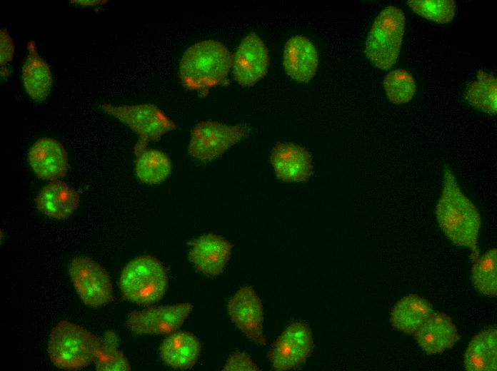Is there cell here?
<instances>
[{"label":"cell","instance_id":"obj_9","mask_svg":"<svg viewBox=\"0 0 497 371\" xmlns=\"http://www.w3.org/2000/svg\"><path fill=\"white\" fill-rule=\"evenodd\" d=\"M313 348L310 327L303 322L288 325L274 341L267 357L278 371L294 370L311 356Z\"/></svg>","mask_w":497,"mask_h":371},{"label":"cell","instance_id":"obj_27","mask_svg":"<svg viewBox=\"0 0 497 371\" xmlns=\"http://www.w3.org/2000/svg\"><path fill=\"white\" fill-rule=\"evenodd\" d=\"M383 86L388 100L396 105L408 103L416 92L413 76L402 68L388 72L384 77Z\"/></svg>","mask_w":497,"mask_h":371},{"label":"cell","instance_id":"obj_18","mask_svg":"<svg viewBox=\"0 0 497 371\" xmlns=\"http://www.w3.org/2000/svg\"><path fill=\"white\" fill-rule=\"evenodd\" d=\"M79 195L66 183L54 181L38 193L35 204L43 214L57 220L70 217L79 205Z\"/></svg>","mask_w":497,"mask_h":371},{"label":"cell","instance_id":"obj_31","mask_svg":"<svg viewBox=\"0 0 497 371\" xmlns=\"http://www.w3.org/2000/svg\"><path fill=\"white\" fill-rule=\"evenodd\" d=\"M72 4L81 6V7L94 6L106 4L107 1H71Z\"/></svg>","mask_w":497,"mask_h":371},{"label":"cell","instance_id":"obj_30","mask_svg":"<svg viewBox=\"0 0 497 371\" xmlns=\"http://www.w3.org/2000/svg\"><path fill=\"white\" fill-rule=\"evenodd\" d=\"M223 370L257 371L260 369L246 352H234L228 358Z\"/></svg>","mask_w":497,"mask_h":371},{"label":"cell","instance_id":"obj_12","mask_svg":"<svg viewBox=\"0 0 497 371\" xmlns=\"http://www.w3.org/2000/svg\"><path fill=\"white\" fill-rule=\"evenodd\" d=\"M269 64L264 42L255 33H250L242 39L233 56L234 78L242 86H253L266 76Z\"/></svg>","mask_w":497,"mask_h":371},{"label":"cell","instance_id":"obj_25","mask_svg":"<svg viewBox=\"0 0 497 371\" xmlns=\"http://www.w3.org/2000/svg\"><path fill=\"white\" fill-rule=\"evenodd\" d=\"M473 260L471 279L474 288L481 294L496 297L497 295V250H487Z\"/></svg>","mask_w":497,"mask_h":371},{"label":"cell","instance_id":"obj_21","mask_svg":"<svg viewBox=\"0 0 497 371\" xmlns=\"http://www.w3.org/2000/svg\"><path fill=\"white\" fill-rule=\"evenodd\" d=\"M468 371H496L497 369V330L489 328L476 334L464 355Z\"/></svg>","mask_w":497,"mask_h":371},{"label":"cell","instance_id":"obj_2","mask_svg":"<svg viewBox=\"0 0 497 371\" xmlns=\"http://www.w3.org/2000/svg\"><path fill=\"white\" fill-rule=\"evenodd\" d=\"M233 56L221 43L206 40L190 46L179 66L182 85L206 96L209 90L223 85L232 68Z\"/></svg>","mask_w":497,"mask_h":371},{"label":"cell","instance_id":"obj_29","mask_svg":"<svg viewBox=\"0 0 497 371\" xmlns=\"http://www.w3.org/2000/svg\"><path fill=\"white\" fill-rule=\"evenodd\" d=\"M15 46L12 39L6 29L0 31V65L1 77L5 78L9 76L7 67L14 56Z\"/></svg>","mask_w":497,"mask_h":371},{"label":"cell","instance_id":"obj_1","mask_svg":"<svg viewBox=\"0 0 497 371\" xmlns=\"http://www.w3.org/2000/svg\"><path fill=\"white\" fill-rule=\"evenodd\" d=\"M435 214L446 238L456 245L468 248L473 251V258L476 257L481 216L448 167L443 171L442 190Z\"/></svg>","mask_w":497,"mask_h":371},{"label":"cell","instance_id":"obj_23","mask_svg":"<svg viewBox=\"0 0 497 371\" xmlns=\"http://www.w3.org/2000/svg\"><path fill=\"white\" fill-rule=\"evenodd\" d=\"M171 171V158L162 151L146 148L136 156L135 172L144 183L159 185L167 179Z\"/></svg>","mask_w":497,"mask_h":371},{"label":"cell","instance_id":"obj_11","mask_svg":"<svg viewBox=\"0 0 497 371\" xmlns=\"http://www.w3.org/2000/svg\"><path fill=\"white\" fill-rule=\"evenodd\" d=\"M227 310L233 323L248 339L259 345H266L263 305L251 287H241L229 299Z\"/></svg>","mask_w":497,"mask_h":371},{"label":"cell","instance_id":"obj_3","mask_svg":"<svg viewBox=\"0 0 497 371\" xmlns=\"http://www.w3.org/2000/svg\"><path fill=\"white\" fill-rule=\"evenodd\" d=\"M101 338L69 320L58 322L51 331L48 354L54 366L78 370L91 365L98 356Z\"/></svg>","mask_w":497,"mask_h":371},{"label":"cell","instance_id":"obj_6","mask_svg":"<svg viewBox=\"0 0 497 371\" xmlns=\"http://www.w3.org/2000/svg\"><path fill=\"white\" fill-rule=\"evenodd\" d=\"M101 108L128 126L136 134V156L146 150L150 142L158 141L164 135L177 128L175 123L154 104L116 106L104 103Z\"/></svg>","mask_w":497,"mask_h":371},{"label":"cell","instance_id":"obj_24","mask_svg":"<svg viewBox=\"0 0 497 371\" xmlns=\"http://www.w3.org/2000/svg\"><path fill=\"white\" fill-rule=\"evenodd\" d=\"M465 98L473 108L495 116L497 111V79L491 73L479 70L467 86Z\"/></svg>","mask_w":497,"mask_h":371},{"label":"cell","instance_id":"obj_8","mask_svg":"<svg viewBox=\"0 0 497 371\" xmlns=\"http://www.w3.org/2000/svg\"><path fill=\"white\" fill-rule=\"evenodd\" d=\"M69 275L83 303L98 308L113 299L112 282L108 272L97 262L78 256L71 262Z\"/></svg>","mask_w":497,"mask_h":371},{"label":"cell","instance_id":"obj_26","mask_svg":"<svg viewBox=\"0 0 497 371\" xmlns=\"http://www.w3.org/2000/svg\"><path fill=\"white\" fill-rule=\"evenodd\" d=\"M119 338L113 330L106 331L101 338V345L96 360L99 371H128L131 370L129 360L119 350Z\"/></svg>","mask_w":497,"mask_h":371},{"label":"cell","instance_id":"obj_19","mask_svg":"<svg viewBox=\"0 0 497 371\" xmlns=\"http://www.w3.org/2000/svg\"><path fill=\"white\" fill-rule=\"evenodd\" d=\"M27 56L21 69L23 86L28 96L34 101H42L49 95L53 77L46 61L40 56L36 42L27 44Z\"/></svg>","mask_w":497,"mask_h":371},{"label":"cell","instance_id":"obj_15","mask_svg":"<svg viewBox=\"0 0 497 371\" xmlns=\"http://www.w3.org/2000/svg\"><path fill=\"white\" fill-rule=\"evenodd\" d=\"M270 163L278 178L285 182H303L313 173L311 153L292 143H276L271 153Z\"/></svg>","mask_w":497,"mask_h":371},{"label":"cell","instance_id":"obj_4","mask_svg":"<svg viewBox=\"0 0 497 371\" xmlns=\"http://www.w3.org/2000/svg\"><path fill=\"white\" fill-rule=\"evenodd\" d=\"M164 265L155 257L144 255L130 260L121 271L119 287L121 295L141 305L159 302L169 287Z\"/></svg>","mask_w":497,"mask_h":371},{"label":"cell","instance_id":"obj_13","mask_svg":"<svg viewBox=\"0 0 497 371\" xmlns=\"http://www.w3.org/2000/svg\"><path fill=\"white\" fill-rule=\"evenodd\" d=\"M233 245L224 237L209 233L203 235L191 244L189 259L194 268L208 277L220 275L231 255Z\"/></svg>","mask_w":497,"mask_h":371},{"label":"cell","instance_id":"obj_20","mask_svg":"<svg viewBox=\"0 0 497 371\" xmlns=\"http://www.w3.org/2000/svg\"><path fill=\"white\" fill-rule=\"evenodd\" d=\"M201 350V342L193 333L176 331L161 342L159 355L173 369L188 370L198 361Z\"/></svg>","mask_w":497,"mask_h":371},{"label":"cell","instance_id":"obj_7","mask_svg":"<svg viewBox=\"0 0 497 371\" xmlns=\"http://www.w3.org/2000/svg\"><path fill=\"white\" fill-rule=\"evenodd\" d=\"M250 133L244 124L226 125L216 121H202L191 131L189 154L194 160L207 163L222 156Z\"/></svg>","mask_w":497,"mask_h":371},{"label":"cell","instance_id":"obj_28","mask_svg":"<svg viewBox=\"0 0 497 371\" xmlns=\"http://www.w3.org/2000/svg\"><path fill=\"white\" fill-rule=\"evenodd\" d=\"M407 5L421 17L438 24L451 22L456 11L453 0H409Z\"/></svg>","mask_w":497,"mask_h":371},{"label":"cell","instance_id":"obj_17","mask_svg":"<svg viewBox=\"0 0 497 371\" xmlns=\"http://www.w3.org/2000/svg\"><path fill=\"white\" fill-rule=\"evenodd\" d=\"M413 335L418 345L428 355L442 353L459 339L453 322L441 312H432Z\"/></svg>","mask_w":497,"mask_h":371},{"label":"cell","instance_id":"obj_16","mask_svg":"<svg viewBox=\"0 0 497 371\" xmlns=\"http://www.w3.org/2000/svg\"><path fill=\"white\" fill-rule=\"evenodd\" d=\"M318 53L315 45L307 37L294 36L286 43L283 65L286 73L293 80L308 83L318 69Z\"/></svg>","mask_w":497,"mask_h":371},{"label":"cell","instance_id":"obj_10","mask_svg":"<svg viewBox=\"0 0 497 371\" xmlns=\"http://www.w3.org/2000/svg\"><path fill=\"white\" fill-rule=\"evenodd\" d=\"M193 308L189 303L152 306L131 312L127 318L129 329L138 335H168L176 332Z\"/></svg>","mask_w":497,"mask_h":371},{"label":"cell","instance_id":"obj_5","mask_svg":"<svg viewBox=\"0 0 497 371\" xmlns=\"http://www.w3.org/2000/svg\"><path fill=\"white\" fill-rule=\"evenodd\" d=\"M406 16L395 6L384 8L376 17L368 34L364 53L376 68L388 71L397 62L405 31Z\"/></svg>","mask_w":497,"mask_h":371},{"label":"cell","instance_id":"obj_14","mask_svg":"<svg viewBox=\"0 0 497 371\" xmlns=\"http://www.w3.org/2000/svg\"><path fill=\"white\" fill-rule=\"evenodd\" d=\"M28 161L41 180L57 181L66 176L69 168L66 151L56 139L44 137L36 141L28 152Z\"/></svg>","mask_w":497,"mask_h":371},{"label":"cell","instance_id":"obj_22","mask_svg":"<svg viewBox=\"0 0 497 371\" xmlns=\"http://www.w3.org/2000/svg\"><path fill=\"white\" fill-rule=\"evenodd\" d=\"M432 313V305L426 299L410 294L401 298L391 312V322L398 331L411 335Z\"/></svg>","mask_w":497,"mask_h":371}]
</instances>
